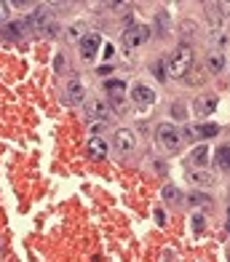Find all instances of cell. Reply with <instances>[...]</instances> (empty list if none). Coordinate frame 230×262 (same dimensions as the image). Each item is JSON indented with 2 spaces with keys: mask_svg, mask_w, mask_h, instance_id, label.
Masks as SVG:
<instances>
[{
  "mask_svg": "<svg viewBox=\"0 0 230 262\" xmlns=\"http://www.w3.org/2000/svg\"><path fill=\"white\" fill-rule=\"evenodd\" d=\"M190 64H193V49L187 43H179L177 49L169 54V59H166V75L185 78L190 73Z\"/></svg>",
  "mask_w": 230,
  "mask_h": 262,
  "instance_id": "cell-1",
  "label": "cell"
},
{
  "mask_svg": "<svg viewBox=\"0 0 230 262\" xmlns=\"http://www.w3.org/2000/svg\"><path fill=\"white\" fill-rule=\"evenodd\" d=\"M155 137H158V145L166 150V152H177L182 147V131H179L174 123H161L155 128Z\"/></svg>",
  "mask_w": 230,
  "mask_h": 262,
  "instance_id": "cell-2",
  "label": "cell"
},
{
  "mask_svg": "<svg viewBox=\"0 0 230 262\" xmlns=\"http://www.w3.org/2000/svg\"><path fill=\"white\" fill-rule=\"evenodd\" d=\"M150 40V27L148 25H134L123 32V46L126 49H139Z\"/></svg>",
  "mask_w": 230,
  "mask_h": 262,
  "instance_id": "cell-3",
  "label": "cell"
},
{
  "mask_svg": "<svg viewBox=\"0 0 230 262\" xmlns=\"http://www.w3.org/2000/svg\"><path fill=\"white\" fill-rule=\"evenodd\" d=\"M113 147L120 152V156L134 152V147H137V134H134L131 128H118L115 137H113Z\"/></svg>",
  "mask_w": 230,
  "mask_h": 262,
  "instance_id": "cell-4",
  "label": "cell"
},
{
  "mask_svg": "<svg viewBox=\"0 0 230 262\" xmlns=\"http://www.w3.org/2000/svg\"><path fill=\"white\" fill-rule=\"evenodd\" d=\"M86 118L89 121H107L110 118V107L99 97H89L86 99Z\"/></svg>",
  "mask_w": 230,
  "mask_h": 262,
  "instance_id": "cell-5",
  "label": "cell"
},
{
  "mask_svg": "<svg viewBox=\"0 0 230 262\" xmlns=\"http://www.w3.org/2000/svg\"><path fill=\"white\" fill-rule=\"evenodd\" d=\"M220 134V126L217 123H196V126H187L185 128V137L182 139H209V137H217Z\"/></svg>",
  "mask_w": 230,
  "mask_h": 262,
  "instance_id": "cell-6",
  "label": "cell"
},
{
  "mask_svg": "<svg viewBox=\"0 0 230 262\" xmlns=\"http://www.w3.org/2000/svg\"><path fill=\"white\" fill-rule=\"evenodd\" d=\"M99 46H102V38L96 32H89V35H83L80 38V59H86V62H91V59L99 54Z\"/></svg>",
  "mask_w": 230,
  "mask_h": 262,
  "instance_id": "cell-7",
  "label": "cell"
},
{
  "mask_svg": "<svg viewBox=\"0 0 230 262\" xmlns=\"http://www.w3.org/2000/svg\"><path fill=\"white\" fill-rule=\"evenodd\" d=\"M104 91L110 94V99H113V104L118 107V110H123L126 107V94H129L126 83L123 80H104Z\"/></svg>",
  "mask_w": 230,
  "mask_h": 262,
  "instance_id": "cell-8",
  "label": "cell"
},
{
  "mask_svg": "<svg viewBox=\"0 0 230 262\" xmlns=\"http://www.w3.org/2000/svg\"><path fill=\"white\" fill-rule=\"evenodd\" d=\"M65 102H67V104H80V102H86V86H83L78 78H70V80H67Z\"/></svg>",
  "mask_w": 230,
  "mask_h": 262,
  "instance_id": "cell-9",
  "label": "cell"
},
{
  "mask_svg": "<svg viewBox=\"0 0 230 262\" xmlns=\"http://www.w3.org/2000/svg\"><path fill=\"white\" fill-rule=\"evenodd\" d=\"M131 102H137V104H142V107H148V104H155V91L150 89V86H134L131 89Z\"/></svg>",
  "mask_w": 230,
  "mask_h": 262,
  "instance_id": "cell-10",
  "label": "cell"
},
{
  "mask_svg": "<svg viewBox=\"0 0 230 262\" xmlns=\"http://www.w3.org/2000/svg\"><path fill=\"white\" fill-rule=\"evenodd\" d=\"M86 150H89V158H94V161H102L104 156H107V142L102 139V137H91L89 139V145H86Z\"/></svg>",
  "mask_w": 230,
  "mask_h": 262,
  "instance_id": "cell-11",
  "label": "cell"
},
{
  "mask_svg": "<svg viewBox=\"0 0 230 262\" xmlns=\"http://www.w3.org/2000/svg\"><path fill=\"white\" fill-rule=\"evenodd\" d=\"M217 110V97L214 94H203L196 99V115H212Z\"/></svg>",
  "mask_w": 230,
  "mask_h": 262,
  "instance_id": "cell-12",
  "label": "cell"
},
{
  "mask_svg": "<svg viewBox=\"0 0 230 262\" xmlns=\"http://www.w3.org/2000/svg\"><path fill=\"white\" fill-rule=\"evenodd\" d=\"M190 163L196 166V169H201V166H206V163H209V147H206V145L193 147V152H190Z\"/></svg>",
  "mask_w": 230,
  "mask_h": 262,
  "instance_id": "cell-13",
  "label": "cell"
},
{
  "mask_svg": "<svg viewBox=\"0 0 230 262\" xmlns=\"http://www.w3.org/2000/svg\"><path fill=\"white\" fill-rule=\"evenodd\" d=\"M51 21V14H48V8H35L32 16H30V25H35L38 30H46V25ZM51 27V25H48Z\"/></svg>",
  "mask_w": 230,
  "mask_h": 262,
  "instance_id": "cell-14",
  "label": "cell"
},
{
  "mask_svg": "<svg viewBox=\"0 0 230 262\" xmlns=\"http://www.w3.org/2000/svg\"><path fill=\"white\" fill-rule=\"evenodd\" d=\"M190 182L196 185V187H212L214 185V177L206 174V171H193L190 174Z\"/></svg>",
  "mask_w": 230,
  "mask_h": 262,
  "instance_id": "cell-15",
  "label": "cell"
},
{
  "mask_svg": "<svg viewBox=\"0 0 230 262\" xmlns=\"http://www.w3.org/2000/svg\"><path fill=\"white\" fill-rule=\"evenodd\" d=\"M217 166L225 169V171H230V145L217 147Z\"/></svg>",
  "mask_w": 230,
  "mask_h": 262,
  "instance_id": "cell-16",
  "label": "cell"
},
{
  "mask_svg": "<svg viewBox=\"0 0 230 262\" xmlns=\"http://www.w3.org/2000/svg\"><path fill=\"white\" fill-rule=\"evenodd\" d=\"M206 64H209V73H220V70L225 67V56H222L220 51H212V54H209V62H206Z\"/></svg>",
  "mask_w": 230,
  "mask_h": 262,
  "instance_id": "cell-17",
  "label": "cell"
},
{
  "mask_svg": "<svg viewBox=\"0 0 230 262\" xmlns=\"http://www.w3.org/2000/svg\"><path fill=\"white\" fill-rule=\"evenodd\" d=\"M163 198L172 201V204H179V201H182V193H179L174 185H166V187H163Z\"/></svg>",
  "mask_w": 230,
  "mask_h": 262,
  "instance_id": "cell-18",
  "label": "cell"
},
{
  "mask_svg": "<svg viewBox=\"0 0 230 262\" xmlns=\"http://www.w3.org/2000/svg\"><path fill=\"white\" fill-rule=\"evenodd\" d=\"M190 204H193V206L206 209V206L212 204V198H209V195H203V193H193V195H190Z\"/></svg>",
  "mask_w": 230,
  "mask_h": 262,
  "instance_id": "cell-19",
  "label": "cell"
},
{
  "mask_svg": "<svg viewBox=\"0 0 230 262\" xmlns=\"http://www.w3.org/2000/svg\"><path fill=\"white\" fill-rule=\"evenodd\" d=\"M153 73H155V78H158L161 83L169 80V75H166V62H163V59H158V62L153 64Z\"/></svg>",
  "mask_w": 230,
  "mask_h": 262,
  "instance_id": "cell-20",
  "label": "cell"
},
{
  "mask_svg": "<svg viewBox=\"0 0 230 262\" xmlns=\"http://www.w3.org/2000/svg\"><path fill=\"white\" fill-rule=\"evenodd\" d=\"M172 115L177 118V121H185V118H187V104H182V102L172 104Z\"/></svg>",
  "mask_w": 230,
  "mask_h": 262,
  "instance_id": "cell-21",
  "label": "cell"
},
{
  "mask_svg": "<svg viewBox=\"0 0 230 262\" xmlns=\"http://www.w3.org/2000/svg\"><path fill=\"white\" fill-rule=\"evenodd\" d=\"M19 32H22V21H14V25L6 27V38L14 40V38H19Z\"/></svg>",
  "mask_w": 230,
  "mask_h": 262,
  "instance_id": "cell-22",
  "label": "cell"
},
{
  "mask_svg": "<svg viewBox=\"0 0 230 262\" xmlns=\"http://www.w3.org/2000/svg\"><path fill=\"white\" fill-rule=\"evenodd\" d=\"M193 230H196V233H201L203 230V217H201V214H193Z\"/></svg>",
  "mask_w": 230,
  "mask_h": 262,
  "instance_id": "cell-23",
  "label": "cell"
},
{
  "mask_svg": "<svg viewBox=\"0 0 230 262\" xmlns=\"http://www.w3.org/2000/svg\"><path fill=\"white\" fill-rule=\"evenodd\" d=\"M80 30H83L80 25H75V27H70V30H67V38H83V35H80Z\"/></svg>",
  "mask_w": 230,
  "mask_h": 262,
  "instance_id": "cell-24",
  "label": "cell"
},
{
  "mask_svg": "<svg viewBox=\"0 0 230 262\" xmlns=\"http://www.w3.org/2000/svg\"><path fill=\"white\" fill-rule=\"evenodd\" d=\"M8 16V3H0V21H6Z\"/></svg>",
  "mask_w": 230,
  "mask_h": 262,
  "instance_id": "cell-25",
  "label": "cell"
},
{
  "mask_svg": "<svg viewBox=\"0 0 230 262\" xmlns=\"http://www.w3.org/2000/svg\"><path fill=\"white\" fill-rule=\"evenodd\" d=\"M113 54H115V49H113L110 43H107V46H104V59H113Z\"/></svg>",
  "mask_w": 230,
  "mask_h": 262,
  "instance_id": "cell-26",
  "label": "cell"
},
{
  "mask_svg": "<svg viewBox=\"0 0 230 262\" xmlns=\"http://www.w3.org/2000/svg\"><path fill=\"white\" fill-rule=\"evenodd\" d=\"M227 233H230V211H227Z\"/></svg>",
  "mask_w": 230,
  "mask_h": 262,
  "instance_id": "cell-27",
  "label": "cell"
}]
</instances>
